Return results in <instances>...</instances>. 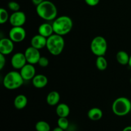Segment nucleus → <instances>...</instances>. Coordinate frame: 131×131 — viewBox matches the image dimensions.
Instances as JSON below:
<instances>
[{
	"label": "nucleus",
	"instance_id": "obj_15",
	"mask_svg": "<svg viewBox=\"0 0 131 131\" xmlns=\"http://www.w3.org/2000/svg\"><path fill=\"white\" fill-rule=\"evenodd\" d=\"M38 34H40V35L43 36V37H46L47 38L51 37L52 35L54 33L52 25L47 23H45L40 24L39 27H38Z\"/></svg>",
	"mask_w": 131,
	"mask_h": 131
},
{
	"label": "nucleus",
	"instance_id": "obj_29",
	"mask_svg": "<svg viewBox=\"0 0 131 131\" xmlns=\"http://www.w3.org/2000/svg\"><path fill=\"white\" fill-rule=\"evenodd\" d=\"M44 0H31L32 3L34 5H35L36 6H38V5H40V3H42Z\"/></svg>",
	"mask_w": 131,
	"mask_h": 131
},
{
	"label": "nucleus",
	"instance_id": "obj_27",
	"mask_svg": "<svg viewBox=\"0 0 131 131\" xmlns=\"http://www.w3.org/2000/svg\"><path fill=\"white\" fill-rule=\"evenodd\" d=\"M6 64V58L3 54L0 53V70H3Z\"/></svg>",
	"mask_w": 131,
	"mask_h": 131
},
{
	"label": "nucleus",
	"instance_id": "obj_12",
	"mask_svg": "<svg viewBox=\"0 0 131 131\" xmlns=\"http://www.w3.org/2000/svg\"><path fill=\"white\" fill-rule=\"evenodd\" d=\"M14 43L10 38H1L0 40V53L5 56L11 54L14 49Z\"/></svg>",
	"mask_w": 131,
	"mask_h": 131
},
{
	"label": "nucleus",
	"instance_id": "obj_26",
	"mask_svg": "<svg viewBox=\"0 0 131 131\" xmlns=\"http://www.w3.org/2000/svg\"><path fill=\"white\" fill-rule=\"evenodd\" d=\"M37 64H38L41 67L45 68L48 66L49 64V61L47 58L45 57V56H41Z\"/></svg>",
	"mask_w": 131,
	"mask_h": 131
},
{
	"label": "nucleus",
	"instance_id": "obj_25",
	"mask_svg": "<svg viewBox=\"0 0 131 131\" xmlns=\"http://www.w3.org/2000/svg\"><path fill=\"white\" fill-rule=\"evenodd\" d=\"M8 8L10 9V10L14 12H17L20 10V6L17 2L16 1H10V2L8 3Z\"/></svg>",
	"mask_w": 131,
	"mask_h": 131
},
{
	"label": "nucleus",
	"instance_id": "obj_17",
	"mask_svg": "<svg viewBox=\"0 0 131 131\" xmlns=\"http://www.w3.org/2000/svg\"><path fill=\"white\" fill-rule=\"evenodd\" d=\"M60 101V95L56 91H51L46 97V102L51 106H57Z\"/></svg>",
	"mask_w": 131,
	"mask_h": 131
},
{
	"label": "nucleus",
	"instance_id": "obj_30",
	"mask_svg": "<svg viewBox=\"0 0 131 131\" xmlns=\"http://www.w3.org/2000/svg\"><path fill=\"white\" fill-rule=\"evenodd\" d=\"M52 131H64V130L63 129H61V127H56L54 128L53 129H52Z\"/></svg>",
	"mask_w": 131,
	"mask_h": 131
},
{
	"label": "nucleus",
	"instance_id": "obj_6",
	"mask_svg": "<svg viewBox=\"0 0 131 131\" xmlns=\"http://www.w3.org/2000/svg\"><path fill=\"white\" fill-rule=\"evenodd\" d=\"M90 50L97 57L104 56L107 50V40L102 36H97L91 42Z\"/></svg>",
	"mask_w": 131,
	"mask_h": 131
},
{
	"label": "nucleus",
	"instance_id": "obj_13",
	"mask_svg": "<svg viewBox=\"0 0 131 131\" xmlns=\"http://www.w3.org/2000/svg\"><path fill=\"white\" fill-rule=\"evenodd\" d=\"M47 39V38L40 35V34L35 35L32 37L31 40V46L37 49H42L43 47H46Z\"/></svg>",
	"mask_w": 131,
	"mask_h": 131
},
{
	"label": "nucleus",
	"instance_id": "obj_23",
	"mask_svg": "<svg viewBox=\"0 0 131 131\" xmlns=\"http://www.w3.org/2000/svg\"><path fill=\"white\" fill-rule=\"evenodd\" d=\"M10 16L8 15L7 10L3 8H0V23L3 24L6 23L8 20H9Z\"/></svg>",
	"mask_w": 131,
	"mask_h": 131
},
{
	"label": "nucleus",
	"instance_id": "obj_31",
	"mask_svg": "<svg viewBox=\"0 0 131 131\" xmlns=\"http://www.w3.org/2000/svg\"><path fill=\"white\" fill-rule=\"evenodd\" d=\"M122 131H131V126H127L125 127Z\"/></svg>",
	"mask_w": 131,
	"mask_h": 131
},
{
	"label": "nucleus",
	"instance_id": "obj_33",
	"mask_svg": "<svg viewBox=\"0 0 131 131\" xmlns=\"http://www.w3.org/2000/svg\"><path fill=\"white\" fill-rule=\"evenodd\" d=\"M130 84H131V78H130Z\"/></svg>",
	"mask_w": 131,
	"mask_h": 131
},
{
	"label": "nucleus",
	"instance_id": "obj_3",
	"mask_svg": "<svg viewBox=\"0 0 131 131\" xmlns=\"http://www.w3.org/2000/svg\"><path fill=\"white\" fill-rule=\"evenodd\" d=\"M65 47V40L63 36L53 35L47 38L46 48L50 54L53 56H58L63 52Z\"/></svg>",
	"mask_w": 131,
	"mask_h": 131
},
{
	"label": "nucleus",
	"instance_id": "obj_11",
	"mask_svg": "<svg viewBox=\"0 0 131 131\" xmlns=\"http://www.w3.org/2000/svg\"><path fill=\"white\" fill-rule=\"evenodd\" d=\"M21 76L24 81L32 80L36 75V69L34 65L26 63L20 70Z\"/></svg>",
	"mask_w": 131,
	"mask_h": 131
},
{
	"label": "nucleus",
	"instance_id": "obj_10",
	"mask_svg": "<svg viewBox=\"0 0 131 131\" xmlns=\"http://www.w3.org/2000/svg\"><path fill=\"white\" fill-rule=\"evenodd\" d=\"M26 63L27 60L24 53L16 52L12 56L11 65L14 69L20 70Z\"/></svg>",
	"mask_w": 131,
	"mask_h": 131
},
{
	"label": "nucleus",
	"instance_id": "obj_5",
	"mask_svg": "<svg viewBox=\"0 0 131 131\" xmlns=\"http://www.w3.org/2000/svg\"><path fill=\"white\" fill-rule=\"evenodd\" d=\"M131 102L128 98L120 97L114 101L112 104V111L115 115L124 116L130 113Z\"/></svg>",
	"mask_w": 131,
	"mask_h": 131
},
{
	"label": "nucleus",
	"instance_id": "obj_24",
	"mask_svg": "<svg viewBox=\"0 0 131 131\" xmlns=\"http://www.w3.org/2000/svg\"><path fill=\"white\" fill-rule=\"evenodd\" d=\"M58 126L61 127L64 130H67L69 128V122L67 118L66 117H59L57 122Z\"/></svg>",
	"mask_w": 131,
	"mask_h": 131
},
{
	"label": "nucleus",
	"instance_id": "obj_7",
	"mask_svg": "<svg viewBox=\"0 0 131 131\" xmlns=\"http://www.w3.org/2000/svg\"><path fill=\"white\" fill-rule=\"evenodd\" d=\"M9 38L14 42L19 43L24 40L26 32L23 26H12L9 31Z\"/></svg>",
	"mask_w": 131,
	"mask_h": 131
},
{
	"label": "nucleus",
	"instance_id": "obj_21",
	"mask_svg": "<svg viewBox=\"0 0 131 131\" xmlns=\"http://www.w3.org/2000/svg\"><path fill=\"white\" fill-rule=\"evenodd\" d=\"M107 61L104 56H97L95 61L96 67L101 71L105 70L107 67Z\"/></svg>",
	"mask_w": 131,
	"mask_h": 131
},
{
	"label": "nucleus",
	"instance_id": "obj_1",
	"mask_svg": "<svg viewBox=\"0 0 131 131\" xmlns=\"http://www.w3.org/2000/svg\"><path fill=\"white\" fill-rule=\"evenodd\" d=\"M36 12L41 19L46 21L54 20L57 17V7L53 3L48 0H44L36 6Z\"/></svg>",
	"mask_w": 131,
	"mask_h": 131
},
{
	"label": "nucleus",
	"instance_id": "obj_4",
	"mask_svg": "<svg viewBox=\"0 0 131 131\" xmlns=\"http://www.w3.org/2000/svg\"><path fill=\"white\" fill-rule=\"evenodd\" d=\"M24 81V80L20 75V72L14 70L9 72L5 75L3 80V84L6 89L13 90L22 86Z\"/></svg>",
	"mask_w": 131,
	"mask_h": 131
},
{
	"label": "nucleus",
	"instance_id": "obj_34",
	"mask_svg": "<svg viewBox=\"0 0 131 131\" xmlns=\"http://www.w3.org/2000/svg\"><path fill=\"white\" fill-rule=\"evenodd\" d=\"M130 113H131V109H130Z\"/></svg>",
	"mask_w": 131,
	"mask_h": 131
},
{
	"label": "nucleus",
	"instance_id": "obj_8",
	"mask_svg": "<svg viewBox=\"0 0 131 131\" xmlns=\"http://www.w3.org/2000/svg\"><path fill=\"white\" fill-rule=\"evenodd\" d=\"M24 55L26 58L27 63L32 64V65H35V64L38 63L40 58L42 56L39 49H37L32 46L28 47L26 49L25 52H24Z\"/></svg>",
	"mask_w": 131,
	"mask_h": 131
},
{
	"label": "nucleus",
	"instance_id": "obj_28",
	"mask_svg": "<svg viewBox=\"0 0 131 131\" xmlns=\"http://www.w3.org/2000/svg\"><path fill=\"white\" fill-rule=\"evenodd\" d=\"M86 4L88 6H97L100 2V0H84Z\"/></svg>",
	"mask_w": 131,
	"mask_h": 131
},
{
	"label": "nucleus",
	"instance_id": "obj_16",
	"mask_svg": "<svg viewBox=\"0 0 131 131\" xmlns=\"http://www.w3.org/2000/svg\"><path fill=\"white\" fill-rule=\"evenodd\" d=\"M28 104V99L23 94H19L15 97L14 101V106L17 110H23L25 108Z\"/></svg>",
	"mask_w": 131,
	"mask_h": 131
},
{
	"label": "nucleus",
	"instance_id": "obj_32",
	"mask_svg": "<svg viewBox=\"0 0 131 131\" xmlns=\"http://www.w3.org/2000/svg\"><path fill=\"white\" fill-rule=\"evenodd\" d=\"M129 67L131 68V55H130V58H129V64H128Z\"/></svg>",
	"mask_w": 131,
	"mask_h": 131
},
{
	"label": "nucleus",
	"instance_id": "obj_19",
	"mask_svg": "<svg viewBox=\"0 0 131 131\" xmlns=\"http://www.w3.org/2000/svg\"><path fill=\"white\" fill-rule=\"evenodd\" d=\"M56 115L58 117H66L70 114V107L67 104H58L56 108Z\"/></svg>",
	"mask_w": 131,
	"mask_h": 131
},
{
	"label": "nucleus",
	"instance_id": "obj_9",
	"mask_svg": "<svg viewBox=\"0 0 131 131\" xmlns=\"http://www.w3.org/2000/svg\"><path fill=\"white\" fill-rule=\"evenodd\" d=\"M26 21V16L22 11L14 12L10 16L9 22L12 26H23Z\"/></svg>",
	"mask_w": 131,
	"mask_h": 131
},
{
	"label": "nucleus",
	"instance_id": "obj_14",
	"mask_svg": "<svg viewBox=\"0 0 131 131\" xmlns=\"http://www.w3.org/2000/svg\"><path fill=\"white\" fill-rule=\"evenodd\" d=\"M48 79L43 74H36L32 79V84L36 88H43L47 85Z\"/></svg>",
	"mask_w": 131,
	"mask_h": 131
},
{
	"label": "nucleus",
	"instance_id": "obj_18",
	"mask_svg": "<svg viewBox=\"0 0 131 131\" xmlns=\"http://www.w3.org/2000/svg\"><path fill=\"white\" fill-rule=\"evenodd\" d=\"M88 117L92 121H98L103 116V112L99 107H92L88 111Z\"/></svg>",
	"mask_w": 131,
	"mask_h": 131
},
{
	"label": "nucleus",
	"instance_id": "obj_20",
	"mask_svg": "<svg viewBox=\"0 0 131 131\" xmlns=\"http://www.w3.org/2000/svg\"><path fill=\"white\" fill-rule=\"evenodd\" d=\"M130 56L127 52L124 51H120L116 55V61L122 65H126L129 64Z\"/></svg>",
	"mask_w": 131,
	"mask_h": 131
},
{
	"label": "nucleus",
	"instance_id": "obj_22",
	"mask_svg": "<svg viewBox=\"0 0 131 131\" xmlns=\"http://www.w3.org/2000/svg\"><path fill=\"white\" fill-rule=\"evenodd\" d=\"M35 129L37 131H50L51 126L46 121H38L35 124Z\"/></svg>",
	"mask_w": 131,
	"mask_h": 131
},
{
	"label": "nucleus",
	"instance_id": "obj_2",
	"mask_svg": "<svg viewBox=\"0 0 131 131\" xmlns=\"http://www.w3.org/2000/svg\"><path fill=\"white\" fill-rule=\"evenodd\" d=\"M55 34L65 36L70 33L73 28L72 19L67 15L56 17L52 24Z\"/></svg>",
	"mask_w": 131,
	"mask_h": 131
}]
</instances>
